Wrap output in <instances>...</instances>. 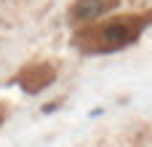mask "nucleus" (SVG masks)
<instances>
[{
    "instance_id": "obj_1",
    "label": "nucleus",
    "mask_w": 152,
    "mask_h": 147,
    "mask_svg": "<svg viewBox=\"0 0 152 147\" xmlns=\"http://www.w3.org/2000/svg\"><path fill=\"white\" fill-rule=\"evenodd\" d=\"M139 32V21L131 16H118L102 27H94V48H118L123 43H128L131 37H136Z\"/></svg>"
},
{
    "instance_id": "obj_2",
    "label": "nucleus",
    "mask_w": 152,
    "mask_h": 147,
    "mask_svg": "<svg viewBox=\"0 0 152 147\" xmlns=\"http://www.w3.org/2000/svg\"><path fill=\"white\" fill-rule=\"evenodd\" d=\"M110 5H115V0H77V5H75V19H80V21H88V19H96V16H102Z\"/></svg>"
}]
</instances>
